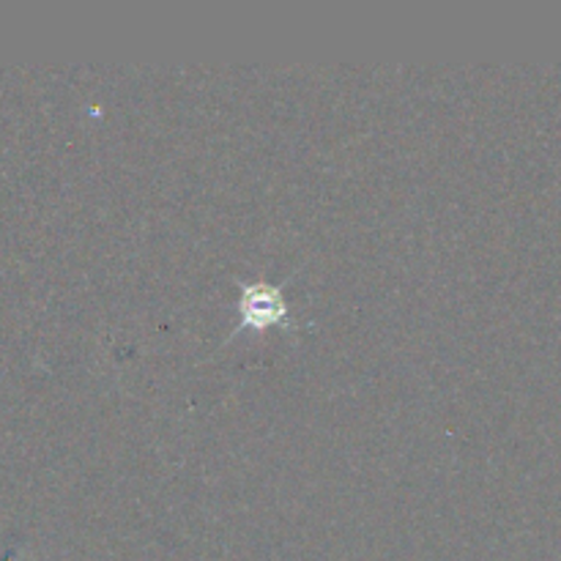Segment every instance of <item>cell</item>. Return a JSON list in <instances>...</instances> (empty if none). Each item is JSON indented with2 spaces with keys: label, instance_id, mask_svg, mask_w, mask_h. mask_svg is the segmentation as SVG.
<instances>
[{
  "label": "cell",
  "instance_id": "6da1fadb",
  "mask_svg": "<svg viewBox=\"0 0 561 561\" xmlns=\"http://www.w3.org/2000/svg\"><path fill=\"white\" fill-rule=\"evenodd\" d=\"M252 307H257V305H252V301H244V310H252ZM266 310H268V305L261 299V312H266Z\"/></svg>",
  "mask_w": 561,
  "mask_h": 561
}]
</instances>
